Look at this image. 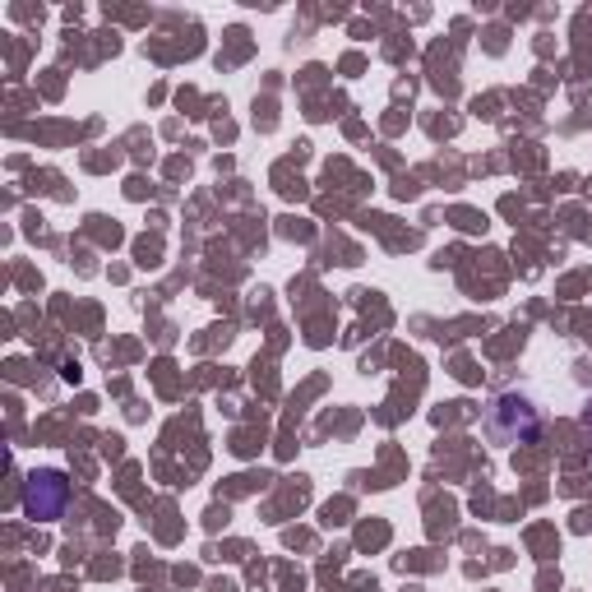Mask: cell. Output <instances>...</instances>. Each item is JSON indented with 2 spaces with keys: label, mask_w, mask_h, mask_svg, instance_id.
<instances>
[{
  "label": "cell",
  "mask_w": 592,
  "mask_h": 592,
  "mask_svg": "<svg viewBox=\"0 0 592 592\" xmlns=\"http://www.w3.org/2000/svg\"><path fill=\"white\" fill-rule=\"evenodd\" d=\"M65 500H69V481H65L60 472H33V477H28V491H24L28 518H42V523H51V518L65 513Z\"/></svg>",
  "instance_id": "6da1fadb"
}]
</instances>
